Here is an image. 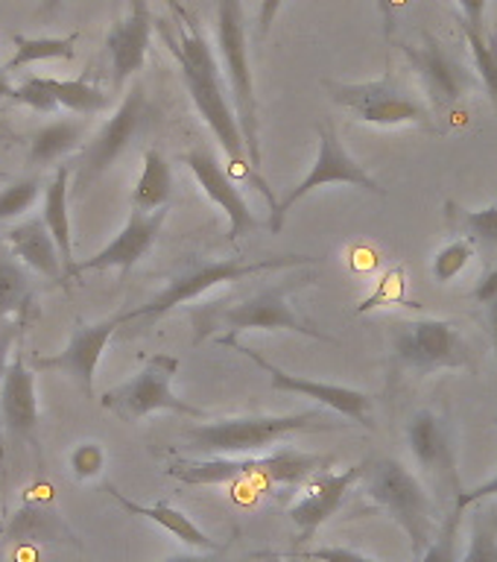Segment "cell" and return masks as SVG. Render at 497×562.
<instances>
[{
    "instance_id": "obj_1",
    "label": "cell",
    "mask_w": 497,
    "mask_h": 562,
    "mask_svg": "<svg viewBox=\"0 0 497 562\" xmlns=\"http://www.w3.org/2000/svg\"><path fill=\"white\" fill-rule=\"evenodd\" d=\"M176 18H179V38L167 33V26H161L167 47L173 53V59L179 61L182 70L184 88L191 91V100L196 105V112L202 114V121L208 123V130L214 132V138L219 140V147L226 149V156L231 165L252 170L249 161V149H246L244 130L237 121L235 109L228 103L226 91H223V77H219L217 61L208 47V38L202 35L196 18L188 15L179 3L173 0Z\"/></svg>"
},
{
    "instance_id": "obj_2",
    "label": "cell",
    "mask_w": 497,
    "mask_h": 562,
    "mask_svg": "<svg viewBox=\"0 0 497 562\" xmlns=\"http://www.w3.org/2000/svg\"><path fill=\"white\" fill-rule=\"evenodd\" d=\"M346 422H337L325 407H310L287 416H240L193 425L184 430L188 451L202 457H246L252 451L275 446L290 434H314V430H340Z\"/></svg>"
},
{
    "instance_id": "obj_3",
    "label": "cell",
    "mask_w": 497,
    "mask_h": 562,
    "mask_svg": "<svg viewBox=\"0 0 497 562\" xmlns=\"http://www.w3.org/2000/svg\"><path fill=\"white\" fill-rule=\"evenodd\" d=\"M307 279H290L284 284H272V288L252 293V296L240 299V302H211V305L193 311V328H196V342L208 340L217 331H226L223 337H235L237 331L246 328H261V331H290L310 337V340L334 342V337L323 334L314 323H305L302 316L290 305V293L302 288Z\"/></svg>"
},
{
    "instance_id": "obj_4",
    "label": "cell",
    "mask_w": 497,
    "mask_h": 562,
    "mask_svg": "<svg viewBox=\"0 0 497 562\" xmlns=\"http://www.w3.org/2000/svg\"><path fill=\"white\" fill-rule=\"evenodd\" d=\"M331 457L307 454L296 448H284L267 457H205V460H179L167 465V474L188 486H219V483L270 481L284 486H298L314 474L325 472Z\"/></svg>"
},
{
    "instance_id": "obj_5",
    "label": "cell",
    "mask_w": 497,
    "mask_h": 562,
    "mask_svg": "<svg viewBox=\"0 0 497 562\" xmlns=\"http://www.w3.org/2000/svg\"><path fill=\"white\" fill-rule=\"evenodd\" d=\"M363 492L375 501L377 507L386 509L395 525L410 536L416 560L425 557L433 536V516H430V498L425 483L395 457H381L369 463L363 477Z\"/></svg>"
},
{
    "instance_id": "obj_6",
    "label": "cell",
    "mask_w": 497,
    "mask_h": 562,
    "mask_svg": "<svg viewBox=\"0 0 497 562\" xmlns=\"http://www.w3.org/2000/svg\"><path fill=\"white\" fill-rule=\"evenodd\" d=\"M305 263H319L314 255H275V258H261V261H240V258H228V261H196L188 270L173 276L167 281V288L153 296L147 305L126 311L129 319H158V316L170 314L173 307L184 305L200 299L202 293L228 284V281L249 279V276H261L270 270H287V267H305Z\"/></svg>"
},
{
    "instance_id": "obj_7",
    "label": "cell",
    "mask_w": 497,
    "mask_h": 562,
    "mask_svg": "<svg viewBox=\"0 0 497 562\" xmlns=\"http://www.w3.org/2000/svg\"><path fill=\"white\" fill-rule=\"evenodd\" d=\"M217 42L228 88L235 97L237 121H240L249 161H252V173H258L261 170V132H258V100H255L252 65L246 50V18L240 0H217Z\"/></svg>"
},
{
    "instance_id": "obj_8",
    "label": "cell",
    "mask_w": 497,
    "mask_h": 562,
    "mask_svg": "<svg viewBox=\"0 0 497 562\" xmlns=\"http://www.w3.org/2000/svg\"><path fill=\"white\" fill-rule=\"evenodd\" d=\"M325 91L342 109H349L358 121L372 126H425L433 132L430 109L416 97L395 74H386L375 82H331L325 79Z\"/></svg>"
},
{
    "instance_id": "obj_9",
    "label": "cell",
    "mask_w": 497,
    "mask_h": 562,
    "mask_svg": "<svg viewBox=\"0 0 497 562\" xmlns=\"http://www.w3.org/2000/svg\"><path fill=\"white\" fill-rule=\"evenodd\" d=\"M393 358L398 367L413 372H437V369H472L474 355L463 328L437 316L404 319L393 331Z\"/></svg>"
},
{
    "instance_id": "obj_10",
    "label": "cell",
    "mask_w": 497,
    "mask_h": 562,
    "mask_svg": "<svg viewBox=\"0 0 497 562\" xmlns=\"http://www.w3.org/2000/svg\"><path fill=\"white\" fill-rule=\"evenodd\" d=\"M179 372V358L173 355H153L147 358L144 369L121 386H114L100 398L105 411L121 416L123 422H138L149 413L167 411L191 419H208V411H202L196 404L184 402L173 393V378Z\"/></svg>"
},
{
    "instance_id": "obj_11",
    "label": "cell",
    "mask_w": 497,
    "mask_h": 562,
    "mask_svg": "<svg viewBox=\"0 0 497 562\" xmlns=\"http://www.w3.org/2000/svg\"><path fill=\"white\" fill-rule=\"evenodd\" d=\"M316 135H319V156H316L310 173H307L287 196L275 200V205L270 209L272 232H281L287 211L293 209L298 200H305L310 191L323 188V184H354L360 191L381 193V196L386 193L384 188L363 170V165H358V161L346 153V147H342L340 138H337V130H334L331 123H319V126H316Z\"/></svg>"
},
{
    "instance_id": "obj_12",
    "label": "cell",
    "mask_w": 497,
    "mask_h": 562,
    "mask_svg": "<svg viewBox=\"0 0 497 562\" xmlns=\"http://www.w3.org/2000/svg\"><path fill=\"white\" fill-rule=\"evenodd\" d=\"M219 346H228V349L240 351L249 360H255L258 367L270 375L272 386L275 390H284V393H298L307 395V398H314L319 407H328V411L340 413L346 419H351L354 425H363V428H375V422H372V407H375V398L363 390H354V386H340V384H323V381H314V378H302V375H290L281 367L270 363L267 358H261L258 351L244 346V342H237V337H217Z\"/></svg>"
},
{
    "instance_id": "obj_13",
    "label": "cell",
    "mask_w": 497,
    "mask_h": 562,
    "mask_svg": "<svg viewBox=\"0 0 497 562\" xmlns=\"http://www.w3.org/2000/svg\"><path fill=\"white\" fill-rule=\"evenodd\" d=\"M147 121V91L135 86L129 94L123 97V103L117 105V112L103 123V130L97 132L94 138L88 140L82 156L77 158V182L88 184L100 179L117 158L126 153L132 138L138 135V130Z\"/></svg>"
},
{
    "instance_id": "obj_14",
    "label": "cell",
    "mask_w": 497,
    "mask_h": 562,
    "mask_svg": "<svg viewBox=\"0 0 497 562\" xmlns=\"http://www.w3.org/2000/svg\"><path fill=\"white\" fill-rule=\"evenodd\" d=\"M123 323H129V314H117L112 319H103V323L94 325H79L70 342L65 346V351L59 355H35L30 363H33L35 372H65L79 384V390L86 395H94V375L97 363L103 358L105 346L112 340V334L121 328Z\"/></svg>"
},
{
    "instance_id": "obj_15",
    "label": "cell",
    "mask_w": 497,
    "mask_h": 562,
    "mask_svg": "<svg viewBox=\"0 0 497 562\" xmlns=\"http://www.w3.org/2000/svg\"><path fill=\"white\" fill-rule=\"evenodd\" d=\"M410 68L419 74L421 86L428 91L430 103L451 109L474 88L472 70L445 50V44L433 35H425L419 44H402Z\"/></svg>"
},
{
    "instance_id": "obj_16",
    "label": "cell",
    "mask_w": 497,
    "mask_h": 562,
    "mask_svg": "<svg viewBox=\"0 0 497 562\" xmlns=\"http://www.w3.org/2000/svg\"><path fill=\"white\" fill-rule=\"evenodd\" d=\"M407 448H410L413 460L428 477L439 483H448L451 490L460 495V477H456V454L454 439L448 422L433 411L413 413L407 422Z\"/></svg>"
},
{
    "instance_id": "obj_17",
    "label": "cell",
    "mask_w": 497,
    "mask_h": 562,
    "mask_svg": "<svg viewBox=\"0 0 497 562\" xmlns=\"http://www.w3.org/2000/svg\"><path fill=\"white\" fill-rule=\"evenodd\" d=\"M182 161L191 167V173L196 176V182H200V188L205 191V196H208L214 205H219V209L226 211L228 240H237V237L249 235V232H255V228L261 226L258 217H255V211L249 209V202L244 200L240 188L231 182V176L223 170V165L214 158L211 149H191V153H184Z\"/></svg>"
},
{
    "instance_id": "obj_18",
    "label": "cell",
    "mask_w": 497,
    "mask_h": 562,
    "mask_svg": "<svg viewBox=\"0 0 497 562\" xmlns=\"http://www.w3.org/2000/svg\"><path fill=\"white\" fill-rule=\"evenodd\" d=\"M372 460H363L358 465H349L346 472H319L307 481L305 495L290 507V518L296 521V527L305 536H310L319 525H325L328 518L340 509L346 492L358 481H363L369 472Z\"/></svg>"
},
{
    "instance_id": "obj_19",
    "label": "cell",
    "mask_w": 497,
    "mask_h": 562,
    "mask_svg": "<svg viewBox=\"0 0 497 562\" xmlns=\"http://www.w3.org/2000/svg\"><path fill=\"white\" fill-rule=\"evenodd\" d=\"M165 220H167V209L153 211V214L132 209L126 226L114 235L112 244H105L103 249H100L97 255H91L88 261L77 263V270L74 272L109 270V267L123 272L132 270V267H135V263H138L149 249H153L158 232H161V226H165Z\"/></svg>"
},
{
    "instance_id": "obj_20",
    "label": "cell",
    "mask_w": 497,
    "mask_h": 562,
    "mask_svg": "<svg viewBox=\"0 0 497 562\" xmlns=\"http://www.w3.org/2000/svg\"><path fill=\"white\" fill-rule=\"evenodd\" d=\"M149 38H153V12L147 0H129V15L117 21L105 35V47L112 56L114 86L123 88V82L135 77L144 68L147 59Z\"/></svg>"
},
{
    "instance_id": "obj_21",
    "label": "cell",
    "mask_w": 497,
    "mask_h": 562,
    "mask_svg": "<svg viewBox=\"0 0 497 562\" xmlns=\"http://www.w3.org/2000/svg\"><path fill=\"white\" fill-rule=\"evenodd\" d=\"M0 413L12 437H33L38 428V398H35V375L24 355L9 363L0 384Z\"/></svg>"
},
{
    "instance_id": "obj_22",
    "label": "cell",
    "mask_w": 497,
    "mask_h": 562,
    "mask_svg": "<svg viewBox=\"0 0 497 562\" xmlns=\"http://www.w3.org/2000/svg\"><path fill=\"white\" fill-rule=\"evenodd\" d=\"M7 244L18 261L26 263L30 270L42 272L47 279H68L65 276V263H61L59 246L53 235L44 226V220H26L21 226L9 228Z\"/></svg>"
},
{
    "instance_id": "obj_23",
    "label": "cell",
    "mask_w": 497,
    "mask_h": 562,
    "mask_svg": "<svg viewBox=\"0 0 497 562\" xmlns=\"http://www.w3.org/2000/svg\"><path fill=\"white\" fill-rule=\"evenodd\" d=\"M70 173L74 167L65 165L56 170L50 184L44 188V211L42 220L47 232L53 235L59 246L61 263H65V276H74V240H70V211H68V191H70Z\"/></svg>"
},
{
    "instance_id": "obj_24",
    "label": "cell",
    "mask_w": 497,
    "mask_h": 562,
    "mask_svg": "<svg viewBox=\"0 0 497 562\" xmlns=\"http://www.w3.org/2000/svg\"><path fill=\"white\" fill-rule=\"evenodd\" d=\"M105 490H109V495H112L123 509H129L132 516H144L149 518V521H156L158 527H165L167 533H173L179 542L191 544V548H196V551H217V548H214V539H208V533H205V530H202L191 516H184L182 509L170 507L167 501H158V504L144 507V504H135V501H129L126 495H121V492L114 490L112 483H109Z\"/></svg>"
},
{
    "instance_id": "obj_25",
    "label": "cell",
    "mask_w": 497,
    "mask_h": 562,
    "mask_svg": "<svg viewBox=\"0 0 497 562\" xmlns=\"http://www.w3.org/2000/svg\"><path fill=\"white\" fill-rule=\"evenodd\" d=\"M173 196V173L167 158L158 149H147L144 153V170L138 176V184L132 191V209L135 211H161L167 209V202Z\"/></svg>"
},
{
    "instance_id": "obj_26",
    "label": "cell",
    "mask_w": 497,
    "mask_h": 562,
    "mask_svg": "<svg viewBox=\"0 0 497 562\" xmlns=\"http://www.w3.org/2000/svg\"><path fill=\"white\" fill-rule=\"evenodd\" d=\"M86 132L88 121H82V117H61V121L47 123L33 135L30 158L35 165H53L56 158L68 156L70 149H77L86 138Z\"/></svg>"
},
{
    "instance_id": "obj_27",
    "label": "cell",
    "mask_w": 497,
    "mask_h": 562,
    "mask_svg": "<svg viewBox=\"0 0 497 562\" xmlns=\"http://www.w3.org/2000/svg\"><path fill=\"white\" fill-rule=\"evenodd\" d=\"M79 33H70L65 38H26V35H12V59L7 65H0L3 74H12L18 68L35 65V61H50V59H74V47H77Z\"/></svg>"
},
{
    "instance_id": "obj_28",
    "label": "cell",
    "mask_w": 497,
    "mask_h": 562,
    "mask_svg": "<svg viewBox=\"0 0 497 562\" xmlns=\"http://www.w3.org/2000/svg\"><path fill=\"white\" fill-rule=\"evenodd\" d=\"M448 226L451 232H456L465 240L472 244H483L489 249H497V205H489V209H456L454 202H448Z\"/></svg>"
},
{
    "instance_id": "obj_29",
    "label": "cell",
    "mask_w": 497,
    "mask_h": 562,
    "mask_svg": "<svg viewBox=\"0 0 497 562\" xmlns=\"http://www.w3.org/2000/svg\"><path fill=\"white\" fill-rule=\"evenodd\" d=\"M47 79V88L56 97L59 109H68V112L77 114H97L109 105V94H103L100 88L88 86L86 79Z\"/></svg>"
},
{
    "instance_id": "obj_30",
    "label": "cell",
    "mask_w": 497,
    "mask_h": 562,
    "mask_svg": "<svg viewBox=\"0 0 497 562\" xmlns=\"http://www.w3.org/2000/svg\"><path fill=\"white\" fill-rule=\"evenodd\" d=\"M463 562H497V507H486V501L472 507V542Z\"/></svg>"
},
{
    "instance_id": "obj_31",
    "label": "cell",
    "mask_w": 497,
    "mask_h": 562,
    "mask_svg": "<svg viewBox=\"0 0 497 562\" xmlns=\"http://www.w3.org/2000/svg\"><path fill=\"white\" fill-rule=\"evenodd\" d=\"M465 42L474 53V68H477V77H481L486 94H489L492 105L497 109V33L492 30H472V26L463 24Z\"/></svg>"
},
{
    "instance_id": "obj_32",
    "label": "cell",
    "mask_w": 497,
    "mask_h": 562,
    "mask_svg": "<svg viewBox=\"0 0 497 562\" xmlns=\"http://www.w3.org/2000/svg\"><path fill=\"white\" fill-rule=\"evenodd\" d=\"M30 293V279L24 267L15 261V255L0 252V323H7L9 316L21 311Z\"/></svg>"
},
{
    "instance_id": "obj_33",
    "label": "cell",
    "mask_w": 497,
    "mask_h": 562,
    "mask_svg": "<svg viewBox=\"0 0 497 562\" xmlns=\"http://www.w3.org/2000/svg\"><path fill=\"white\" fill-rule=\"evenodd\" d=\"M407 288H410V281H407V267L395 263V267H389V270L381 276L377 288L354 307V314H369V311H375V307L389 305H413V302H407Z\"/></svg>"
},
{
    "instance_id": "obj_34",
    "label": "cell",
    "mask_w": 497,
    "mask_h": 562,
    "mask_svg": "<svg viewBox=\"0 0 497 562\" xmlns=\"http://www.w3.org/2000/svg\"><path fill=\"white\" fill-rule=\"evenodd\" d=\"M474 258V244L472 240H465V237H456L451 244H445L433 255V279L439 284H448V281H454L456 276H463V270L472 263Z\"/></svg>"
},
{
    "instance_id": "obj_35",
    "label": "cell",
    "mask_w": 497,
    "mask_h": 562,
    "mask_svg": "<svg viewBox=\"0 0 497 562\" xmlns=\"http://www.w3.org/2000/svg\"><path fill=\"white\" fill-rule=\"evenodd\" d=\"M463 516L465 509L460 507L448 516V521L442 525L437 539L430 542V548L425 551L421 562H463V557H460V521H463Z\"/></svg>"
},
{
    "instance_id": "obj_36",
    "label": "cell",
    "mask_w": 497,
    "mask_h": 562,
    "mask_svg": "<svg viewBox=\"0 0 497 562\" xmlns=\"http://www.w3.org/2000/svg\"><path fill=\"white\" fill-rule=\"evenodd\" d=\"M38 200V179H21L0 191V220H15Z\"/></svg>"
},
{
    "instance_id": "obj_37",
    "label": "cell",
    "mask_w": 497,
    "mask_h": 562,
    "mask_svg": "<svg viewBox=\"0 0 497 562\" xmlns=\"http://www.w3.org/2000/svg\"><path fill=\"white\" fill-rule=\"evenodd\" d=\"M12 100L30 105L33 112L42 114H53L59 109V103H56V97H53V91L47 88V79L44 77H30L26 82H21V86L15 88V97H12Z\"/></svg>"
},
{
    "instance_id": "obj_38",
    "label": "cell",
    "mask_w": 497,
    "mask_h": 562,
    "mask_svg": "<svg viewBox=\"0 0 497 562\" xmlns=\"http://www.w3.org/2000/svg\"><path fill=\"white\" fill-rule=\"evenodd\" d=\"M474 302L481 305L483 316H486V325H489L492 334V349H495V360H497V270L483 272V279L477 281V288H474Z\"/></svg>"
},
{
    "instance_id": "obj_39",
    "label": "cell",
    "mask_w": 497,
    "mask_h": 562,
    "mask_svg": "<svg viewBox=\"0 0 497 562\" xmlns=\"http://www.w3.org/2000/svg\"><path fill=\"white\" fill-rule=\"evenodd\" d=\"M105 465V451L100 442H82V446L74 448L70 454V469L77 474L79 481H88V477H97L103 472Z\"/></svg>"
},
{
    "instance_id": "obj_40",
    "label": "cell",
    "mask_w": 497,
    "mask_h": 562,
    "mask_svg": "<svg viewBox=\"0 0 497 562\" xmlns=\"http://www.w3.org/2000/svg\"><path fill=\"white\" fill-rule=\"evenodd\" d=\"M305 560H319V562H377L372 557H363V553L351 551V548H316V551H307Z\"/></svg>"
},
{
    "instance_id": "obj_41",
    "label": "cell",
    "mask_w": 497,
    "mask_h": 562,
    "mask_svg": "<svg viewBox=\"0 0 497 562\" xmlns=\"http://www.w3.org/2000/svg\"><path fill=\"white\" fill-rule=\"evenodd\" d=\"M492 498H497V474L495 477H489L486 483H481L477 490L460 492V495H456V507L468 509L474 507V504H483V501H492Z\"/></svg>"
},
{
    "instance_id": "obj_42",
    "label": "cell",
    "mask_w": 497,
    "mask_h": 562,
    "mask_svg": "<svg viewBox=\"0 0 497 562\" xmlns=\"http://www.w3.org/2000/svg\"><path fill=\"white\" fill-rule=\"evenodd\" d=\"M18 328H21V325L12 323V319L0 323V384H3V375H7L9 363H12V360H9V349H12V342H15Z\"/></svg>"
},
{
    "instance_id": "obj_43",
    "label": "cell",
    "mask_w": 497,
    "mask_h": 562,
    "mask_svg": "<svg viewBox=\"0 0 497 562\" xmlns=\"http://www.w3.org/2000/svg\"><path fill=\"white\" fill-rule=\"evenodd\" d=\"M463 9V24L472 30H486V0H456Z\"/></svg>"
},
{
    "instance_id": "obj_44",
    "label": "cell",
    "mask_w": 497,
    "mask_h": 562,
    "mask_svg": "<svg viewBox=\"0 0 497 562\" xmlns=\"http://www.w3.org/2000/svg\"><path fill=\"white\" fill-rule=\"evenodd\" d=\"M281 7H284V0H261V9H258V35H261V38L272 30Z\"/></svg>"
},
{
    "instance_id": "obj_45",
    "label": "cell",
    "mask_w": 497,
    "mask_h": 562,
    "mask_svg": "<svg viewBox=\"0 0 497 562\" xmlns=\"http://www.w3.org/2000/svg\"><path fill=\"white\" fill-rule=\"evenodd\" d=\"M165 562H226L219 553H173Z\"/></svg>"
},
{
    "instance_id": "obj_46",
    "label": "cell",
    "mask_w": 497,
    "mask_h": 562,
    "mask_svg": "<svg viewBox=\"0 0 497 562\" xmlns=\"http://www.w3.org/2000/svg\"><path fill=\"white\" fill-rule=\"evenodd\" d=\"M9 97H15V86L9 82V74L0 70V100H9Z\"/></svg>"
},
{
    "instance_id": "obj_47",
    "label": "cell",
    "mask_w": 497,
    "mask_h": 562,
    "mask_svg": "<svg viewBox=\"0 0 497 562\" xmlns=\"http://www.w3.org/2000/svg\"><path fill=\"white\" fill-rule=\"evenodd\" d=\"M59 7H61V0H44L42 12H53V9H59Z\"/></svg>"
},
{
    "instance_id": "obj_48",
    "label": "cell",
    "mask_w": 497,
    "mask_h": 562,
    "mask_svg": "<svg viewBox=\"0 0 497 562\" xmlns=\"http://www.w3.org/2000/svg\"><path fill=\"white\" fill-rule=\"evenodd\" d=\"M258 560H263V562H281V557H275V553H261Z\"/></svg>"
},
{
    "instance_id": "obj_49",
    "label": "cell",
    "mask_w": 497,
    "mask_h": 562,
    "mask_svg": "<svg viewBox=\"0 0 497 562\" xmlns=\"http://www.w3.org/2000/svg\"><path fill=\"white\" fill-rule=\"evenodd\" d=\"M305 562H319V560H305Z\"/></svg>"
},
{
    "instance_id": "obj_50",
    "label": "cell",
    "mask_w": 497,
    "mask_h": 562,
    "mask_svg": "<svg viewBox=\"0 0 497 562\" xmlns=\"http://www.w3.org/2000/svg\"><path fill=\"white\" fill-rule=\"evenodd\" d=\"M381 3H384V7H386V0H381Z\"/></svg>"
}]
</instances>
